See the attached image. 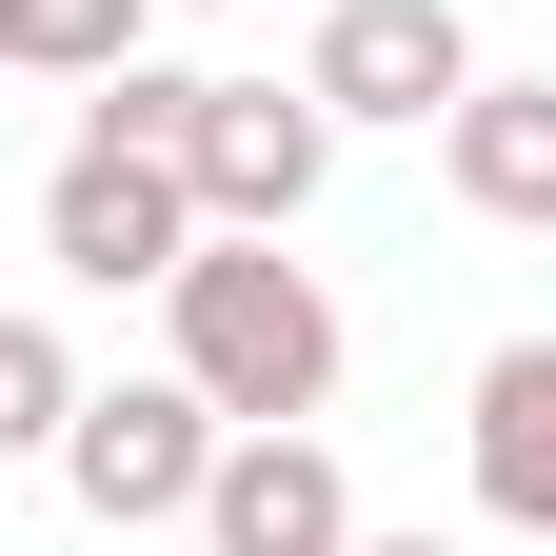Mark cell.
<instances>
[{
  "label": "cell",
  "mask_w": 556,
  "mask_h": 556,
  "mask_svg": "<svg viewBox=\"0 0 556 556\" xmlns=\"http://www.w3.org/2000/svg\"><path fill=\"white\" fill-rule=\"evenodd\" d=\"M40 258L60 278H179L199 258V179H179V139H139V119H100L80 100V139H60V179H40Z\"/></svg>",
  "instance_id": "cell-3"
},
{
  "label": "cell",
  "mask_w": 556,
  "mask_h": 556,
  "mask_svg": "<svg viewBox=\"0 0 556 556\" xmlns=\"http://www.w3.org/2000/svg\"><path fill=\"white\" fill-rule=\"evenodd\" d=\"M219 438H239V417L199 397L179 358H160V378H80V417H60V497H80L100 536H160V517H199Z\"/></svg>",
  "instance_id": "cell-2"
},
{
  "label": "cell",
  "mask_w": 556,
  "mask_h": 556,
  "mask_svg": "<svg viewBox=\"0 0 556 556\" xmlns=\"http://www.w3.org/2000/svg\"><path fill=\"white\" fill-rule=\"evenodd\" d=\"M358 556H457V536H358Z\"/></svg>",
  "instance_id": "cell-11"
},
{
  "label": "cell",
  "mask_w": 556,
  "mask_h": 556,
  "mask_svg": "<svg viewBox=\"0 0 556 556\" xmlns=\"http://www.w3.org/2000/svg\"><path fill=\"white\" fill-rule=\"evenodd\" d=\"M299 80H318L338 139H358V119H417V139H438V119L477 100V21H457V0H338Z\"/></svg>",
  "instance_id": "cell-5"
},
{
  "label": "cell",
  "mask_w": 556,
  "mask_h": 556,
  "mask_svg": "<svg viewBox=\"0 0 556 556\" xmlns=\"http://www.w3.org/2000/svg\"><path fill=\"white\" fill-rule=\"evenodd\" d=\"M438 179H457L497 239H536V219H556V60H536V80H497V60H477V100L438 119Z\"/></svg>",
  "instance_id": "cell-8"
},
{
  "label": "cell",
  "mask_w": 556,
  "mask_h": 556,
  "mask_svg": "<svg viewBox=\"0 0 556 556\" xmlns=\"http://www.w3.org/2000/svg\"><path fill=\"white\" fill-rule=\"evenodd\" d=\"M457 457H477V517L556 556V338H497V358H477V397H457Z\"/></svg>",
  "instance_id": "cell-7"
},
{
  "label": "cell",
  "mask_w": 556,
  "mask_h": 556,
  "mask_svg": "<svg viewBox=\"0 0 556 556\" xmlns=\"http://www.w3.org/2000/svg\"><path fill=\"white\" fill-rule=\"evenodd\" d=\"M160 0H0V80H119Z\"/></svg>",
  "instance_id": "cell-9"
},
{
  "label": "cell",
  "mask_w": 556,
  "mask_h": 556,
  "mask_svg": "<svg viewBox=\"0 0 556 556\" xmlns=\"http://www.w3.org/2000/svg\"><path fill=\"white\" fill-rule=\"evenodd\" d=\"M60 417H80V358H60V318H0V457H60Z\"/></svg>",
  "instance_id": "cell-10"
},
{
  "label": "cell",
  "mask_w": 556,
  "mask_h": 556,
  "mask_svg": "<svg viewBox=\"0 0 556 556\" xmlns=\"http://www.w3.org/2000/svg\"><path fill=\"white\" fill-rule=\"evenodd\" d=\"M179 179H199V219H219V239H299L318 179H338L318 80H199V100H179Z\"/></svg>",
  "instance_id": "cell-4"
},
{
  "label": "cell",
  "mask_w": 556,
  "mask_h": 556,
  "mask_svg": "<svg viewBox=\"0 0 556 556\" xmlns=\"http://www.w3.org/2000/svg\"><path fill=\"white\" fill-rule=\"evenodd\" d=\"M199 556H358V477L299 417H239L219 477H199Z\"/></svg>",
  "instance_id": "cell-6"
},
{
  "label": "cell",
  "mask_w": 556,
  "mask_h": 556,
  "mask_svg": "<svg viewBox=\"0 0 556 556\" xmlns=\"http://www.w3.org/2000/svg\"><path fill=\"white\" fill-rule=\"evenodd\" d=\"M199 21H219V0H199Z\"/></svg>",
  "instance_id": "cell-12"
},
{
  "label": "cell",
  "mask_w": 556,
  "mask_h": 556,
  "mask_svg": "<svg viewBox=\"0 0 556 556\" xmlns=\"http://www.w3.org/2000/svg\"><path fill=\"white\" fill-rule=\"evenodd\" d=\"M160 338H179V378L219 417H318L338 397V299H318V258H278V239L199 219V258L160 278Z\"/></svg>",
  "instance_id": "cell-1"
}]
</instances>
